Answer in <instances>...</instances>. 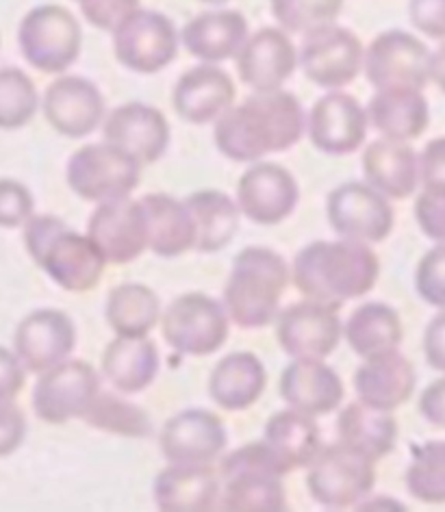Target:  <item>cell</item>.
<instances>
[{
    "label": "cell",
    "mask_w": 445,
    "mask_h": 512,
    "mask_svg": "<svg viewBox=\"0 0 445 512\" xmlns=\"http://www.w3.org/2000/svg\"><path fill=\"white\" fill-rule=\"evenodd\" d=\"M300 100L285 92H254L244 105L228 107L215 120V146L226 159L257 163L272 152L294 148L304 133Z\"/></svg>",
    "instance_id": "1"
},
{
    "label": "cell",
    "mask_w": 445,
    "mask_h": 512,
    "mask_svg": "<svg viewBox=\"0 0 445 512\" xmlns=\"http://www.w3.org/2000/svg\"><path fill=\"white\" fill-rule=\"evenodd\" d=\"M380 276V263L370 243L339 239L313 241L291 265V278L304 298L341 309L348 300L370 293Z\"/></svg>",
    "instance_id": "2"
},
{
    "label": "cell",
    "mask_w": 445,
    "mask_h": 512,
    "mask_svg": "<svg viewBox=\"0 0 445 512\" xmlns=\"http://www.w3.org/2000/svg\"><path fill=\"white\" fill-rule=\"evenodd\" d=\"M24 246L35 265L66 291H92L105 274L107 261L96 243L57 215H33L24 224Z\"/></svg>",
    "instance_id": "3"
},
{
    "label": "cell",
    "mask_w": 445,
    "mask_h": 512,
    "mask_svg": "<svg viewBox=\"0 0 445 512\" xmlns=\"http://www.w3.org/2000/svg\"><path fill=\"white\" fill-rule=\"evenodd\" d=\"M289 278V265L278 252L263 246L241 250L224 289L228 319L246 330L270 326L278 317Z\"/></svg>",
    "instance_id": "4"
},
{
    "label": "cell",
    "mask_w": 445,
    "mask_h": 512,
    "mask_svg": "<svg viewBox=\"0 0 445 512\" xmlns=\"http://www.w3.org/2000/svg\"><path fill=\"white\" fill-rule=\"evenodd\" d=\"M374 465L372 458L343 443L320 447L307 467V489L324 508H350L372 493L376 484Z\"/></svg>",
    "instance_id": "5"
},
{
    "label": "cell",
    "mask_w": 445,
    "mask_h": 512,
    "mask_svg": "<svg viewBox=\"0 0 445 512\" xmlns=\"http://www.w3.org/2000/svg\"><path fill=\"white\" fill-rule=\"evenodd\" d=\"M20 50L35 70L63 74L79 59L83 46L81 24L68 9L40 5L20 22Z\"/></svg>",
    "instance_id": "6"
},
{
    "label": "cell",
    "mask_w": 445,
    "mask_h": 512,
    "mask_svg": "<svg viewBox=\"0 0 445 512\" xmlns=\"http://www.w3.org/2000/svg\"><path fill=\"white\" fill-rule=\"evenodd\" d=\"M142 178V163L109 142L89 144L68 161L66 181L76 196L89 202L129 198Z\"/></svg>",
    "instance_id": "7"
},
{
    "label": "cell",
    "mask_w": 445,
    "mask_h": 512,
    "mask_svg": "<svg viewBox=\"0 0 445 512\" xmlns=\"http://www.w3.org/2000/svg\"><path fill=\"white\" fill-rule=\"evenodd\" d=\"M161 330L174 352L209 356L228 339V315L222 302L205 293H183L165 309Z\"/></svg>",
    "instance_id": "8"
},
{
    "label": "cell",
    "mask_w": 445,
    "mask_h": 512,
    "mask_svg": "<svg viewBox=\"0 0 445 512\" xmlns=\"http://www.w3.org/2000/svg\"><path fill=\"white\" fill-rule=\"evenodd\" d=\"M100 393L98 371L87 361H66L40 374L33 389V411L50 426H61L72 419H83Z\"/></svg>",
    "instance_id": "9"
},
{
    "label": "cell",
    "mask_w": 445,
    "mask_h": 512,
    "mask_svg": "<svg viewBox=\"0 0 445 512\" xmlns=\"http://www.w3.org/2000/svg\"><path fill=\"white\" fill-rule=\"evenodd\" d=\"M113 33V55L137 74H155L176 57L178 35L170 18L157 11L137 9Z\"/></svg>",
    "instance_id": "10"
},
{
    "label": "cell",
    "mask_w": 445,
    "mask_h": 512,
    "mask_svg": "<svg viewBox=\"0 0 445 512\" xmlns=\"http://www.w3.org/2000/svg\"><path fill=\"white\" fill-rule=\"evenodd\" d=\"M326 215L341 239L363 243L385 241L396 224L389 200L365 183H343L330 191Z\"/></svg>",
    "instance_id": "11"
},
{
    "label": "cell",
    "mask_w": 445,
    "mask_h": 512,
    "mask_svg": "<svg viewBox=\"0 0 445 512\" xmlns=\"http://www.w3.org/2000/svg\"><path fill=\"white\" fill-rule=\"evenodd\" d=\"M365 50L352 31L328 24L304 35L298 61L307 79L324 89L350 85L363 70Z\"/></svg>",
    "instance_id": "12"
},
{
    "label": "cell",
    "mask_w": 445,
    "mask_h": 512,
    "mask_svg": "<svg viewBox=\"0 0 445 512\" xmlns=\"http://www.w3.org/2000/svg\"><path fill=\"white\" fill-rule=\"evenodd\" d=\"M363 70L376 89H424L430 81V50L411 33L385 31L367 48Z\"/></svg>",
    "instance_id": "13"
},
{
    "label": "cell",
    "mask_w": 445,
    "mask_h": 512,
    "mask_svg": "<svg viewBox=\"0 0 445 512\" xmlns=\"http://www.w3.org/2000/svg\"><path fill=\"white\" fill-rule=\"evenodd\" d=\"M87 237L111 265H126L148 250V226L142 202L118 198L100 202L89 217Z\"/></svg>",
    "instance_id": "14"
},
{
    "label": "cell",
    "mask_w": 445,
    "mask_h": 512,
    "mask_svg": "<svg viewBox=\"0 0 445 512\" xmlns=\"http://www.w3.org/2000/svg\"><path fill=\"white\" fill-rule=\"evenodd\" d=\"M276 319L278 343L291 358L324 361L326 356L337 350L343 335L337 309L309 298L291 304Z\"/></svg>",
    "instance_id": "15"
},
{
    "label": "cell",
    "mask_w": 445,
    "mask_h": 512,
    "mask_svg": "<svg viewBox=\"0 0 445 512\" xmlns=\"http://www.w3.org/2000/svg\"><path fill=\"white\" fill-rule=\"evenodd\" d=\"M300 189L296 178L278 163H254L237 183V207L250 222L274 226L296 211Z\"/></svg>",
    "instance_id": "16"
},
{
    "label": "cell",
    "mask_w": 445,
    "mask_h": 512,
    "mask_svg": "<svg viewBox=\"0 0 445 512\" xmlns=\"http://www.w3.org/2000/svg\"><path fill=\"white\" fill-rule=\"evenodd\" d=\"M228 443L224 421L202 408L183 411L165 421L159 445L168 463L176 465H211Z\"/></svg>",
    "instance_id": "17"
},
{
    "label": "cell",
    "mask_w": 445,
    "mask_h": 512,
    "mask_svg": "<svg viewBox=\"0 0 445 512\" xmlns=\"http://www.w3.org/2000/svg\"><path fill=\"white\" fill-rule=\"evenodd\" d=\"M76 345L72 319L57 309L33 311L22 319L14 335V352L31 374H44L70 358Z\"/></svg>",
    "instance_id": "18"
},
{
    "label": "cell",
    "mask_w": 445,
    "mask_h": 512,
    "mask_svg": "<svg viewBox=\"0 0 445 512\" xmlns=\"http://www.w3.org/2000/svg\"><path fill=\"white\" fill-rule=\"evenodd\" d=\"M44 115L59 135L81 139L105 122V98L81 76H59L44 94Z\"/></svg>",
    "instance_id": "19"
},
{
    "label": "cell",
    "mask_w": 445,
    "mask_h": 512,
    "mask_svg": "<svg viewBox=\"0 0 445 512\" xmlns=\"http://www.w3.org/2000/svg\"><path fill=\"white\" fill-rule=\"evenodd\" d=\"M367 111L350 94L333 92L315 102L309 113L311 144L326 155H352L367 137Z\"/></svg>",
    "instance_id": "20"
},
{
    "label": "cell",
    "mask_w": 445,
    "mask_h": 512,
    "mask_svg": "<svg viewBox=\"0 0 445 512\" xmlns=\"http://www.w3.org/2000/svg\"><path fill=\"white\" fill-rule=\"evenodd\" d=\"M105 142L120 150L142 165L157 163L170 146V124L165 115L144 102H126L113 109L103 122Z\"/></svg>",
    "instance_id": "21"
},
{
    "label": "cell",
    "mask_w": 445,
    "mask_h": 512,
    "mask_svg": "<svg viewBox=\"0 0 445 512\" xmlns=\"http://www.w3.org/2000/svg\"><path fill=\"white\" fill-rule=\"evenodd\" d=\"M237 72L254 92L281 89L298 66V50L283 29H261L239 48Z\"/></svg>",
    "instance_id": "22"
},
{
    "label": "cell",
    "mask_w": 445,
    "mask_h": 512,
    "mask_svg": "<svg viewBox=\"0 0 445 512\" xmlns=\"http://www.w3.org/2000/svg\"><path fill=\"white\" fill-rule=\"evenodd\" d=\"M415 367L398 350L367 356L354 374V391L359 402L393 413L411 400L415 391Z\"/></svg>",
    "instance_id": "23"
},
{
    "label": "cell",
    "mask_w": 445,
    "mask_h": 512,
    "mask_svg": "<svg viewBox=\"0 0 445 512\" xmlns=\"http://www.w3.org/2000/svg\"><path fill=\"white\" fill-rule=\"evenodd\" d=\"M281 395L289 408L311 417L337 411L343 402V380L333 367L317 358H294L281 376Z\"/></svg>",
    "instance_id": "24"
},
{
    "label": "cell",
    "mask_w": 445,
    "mask_h": 512,
    "mask_svg": "<svg viewBox=\"0 0 445 512\" xmlns=\"http://www.w3.org/2000/svg\"><path fill=\"white\" fill-rule=\"evenodd\" d=\"M174 109L189 124H209L233 107L235 83L224 70L205 63L187 70L174 87Z\"/></svg>",
    "instance_id": "25"
},
{
    "label": "cell",
    "mask_w": 445,
    "mask_h": 512,
    "mask_svg": "<svg viewBox=\"0 0 445 512\" xmlns=\"http://www.w3.org/2000/svg\"><path fill=\"white\" fill-rule=\"evenodd\" d=\"M152 495L163 512L213 510L220 497V473L211 465L170 463L155 478Z\"/></svg>",
    "instance_id": "26"
},
{
    "label": "cell",
    "mask_w": 445,
    "mask_h": 512,
    "mask_svg": "<svg viewBox=\"0 0 445 512\" xmlns=\"http://www.w3.org/2000/svg\"><path fill=\"white\" fill-rule=\"evenodd\" d=\"M367 111V122L376 131L396 142H413L422 137L430 122L428 100L424 89L413 87H389L376 89L370 100Z\"/></svg>",
    "instance_id": "27"
},
{
    "label": "cell",
    "mask_w": 445,
    "mask_h": 512,
    "mask_svg": "<svg viewBox=\"0 0 445 512\" xmlns=\"http://www.w3.org/2000/svg\"><path fill=\"white\" fill-rule=\"evenodd\" d=\"M363 174L378 194L404 200L415 194L419 183V159L409 142L376 139L363 152Z\"/></svg>",
    "instance_id": "28"
},
{
    "label": "cell",
    "mask_w": 445,
    "mask_h": 512,
    "mask_svg": "<svg viewBox=\"0 0 445 512\" xmlns=\"http://www.w3.org/2000/svg\"><path fill=\"white\" fill-rule=\"evenodd\" d=\"M248 37V22L239 11H207L185 24L181 40L189 55L205 63L226 61L239 53Z\"/></svg>",
    "instance_id": "29"
},
{
    "label": "cell",
    "mask_w": 445,
    "mask_h": 512,
    "mask_svg": "<svg viewBox=\"0 0 445 512\" xmlns=\"http://www.w3.org/2000/svg\"><path fill=\"white\" fill-rule=\"evenodd\" d=\"M267 371L261 358L252 352H231L215 365L209 378L213 402L224 411H246L263 395Z\"/></svg>",
    "instance_id": "30"
},
{
    "label": "cell",
    "mask_w": 445,
    "mask_h": 512,
    "mask_svg": "<svg viewBox=\"0 0 445 512\" xmlns=\"http://www.w3.org/2000/svg\"><path fill=\"white\" fill-rule=\"evenodd\" d=\"M148 226V250L174 259L196 246V226L185 200L168 194H148L142 200Z\"/></svg>",
    "instance_id": "31"
},
{
    "label": "cell",
    "mask_w": 445,
    "mask_h": 512,
    "mask_svg": "<svg viewBox=\"0 0 445 512\" xmlns=\"http://www.w3.org/2000/svg\"><path fill=\"white\" fill-rule=\"evenodd\" d=\"M161 358L148 337H116L103 354V374L120 393L135 395L148 389L159 374Z\"/></svg>",
    "instance_id": "32"
},
{
    "label": "cell",
    "mask_w": 445,
    "mask_h": 512,
    "mask_svg": "<svg viewBox=\"0 0 445 512\" xmlns=\"http://www.w3.org/2000/svg\"><path fill=\"white\" fill-rule=\"evenodd\" d=\"M339 443L372 458L374 463L393 452L398 441V424L387 411L352 402L339 413L337 419Z\"/></svg>",
    "instance_id": "33"
},
{
    "label": "cell",
    "mask_w": 445,
    "mask_h": 512,
    "mask_svg": "<svg viewBox=\"0 0 445 512\" xmlns=\"http://www.w3.org/2000/svg\"><path fill=\"white\" fill-rule=\"evenodd\" d=\"M185 204L196 226L194 250L213 254L231 243L239 230L237 202L218 189H202L187 196Z\"/></svg>",
    "instance_id": "34"
},
{
    "label": "cell",
    "mask_w": 445,
    "mask_h": 512,
    "mask_svg": "<svg viewBox=\"0 0 445 512\" xmlns=\"http://www.w3.org/2000/svg\"><path fill=\"white\" fill-rule=\"evenodd\" d=\"M343 335H346L354 354L367 358L380 352L398 350L404 328L396 309L383 302H367L348 317Z\"/></svg>",
    "instance_id": "35"
},
{
    "label": "cell",
    "mask_w": 445,
    "mask_h": 512,
    "mask_svg": "<svg viewBox=\"0 0 445 512\" xmlns=\"http://www.w3.org/2000/svg\"><path fill=\"white\" fill-rule=\"evenodd\" d=\"M220 506L228 512H283L287 495L283 478L261 471H235L222 476Z\"/></svg>",
    "instance_id": "36"
},
{
    "label": "cell",
    "mask_w": 445,
    "mask_h": 512,
    "mask_svg": "<svg viewBox=\"0 0 445 512\" xmlns=\"http://www.w3.org/2000/svg\"><path fill=\"white\" fill-rule=\"evenodd\" d=\"M263 439L287 460L291 469L309 467L322 447L320 426L315 424V417L294 411V408L278 411L267 419Z\"/></svg>",
    "instance_id": "37"
},
{
    "label": "cell",
    "mask_w": 445,
    "mask_h": 512,
    "mask_svg": "<svg viewBox=\"0 0 445 512\" xmlns=\"http://www.w3.org/2000/svg\"><path fill=\"white\" fill-rule=\"evenodd\" d=\"M105 315L118 337H148L161 317L159 296L142 283L118 285L109 293Z\"/></svg>",
    "instance_id": "38"
},
{
    "label": "cell",
    "mask_w": 445,
    "mask_h": 512,
    "mask_svg": "<svg viewBox=\"0 0 445 512\" xmlns=\"http://www.w3.org/2000/svg\"><path fill=\"white\" fill-rule=\"evenodd\" d=\"M83 421L96 430L131 439H144L152 432L150 417L146 415L144 408L105 391L96 395V400L83 415Z\"/></svg>",
    "instance_id": "39"
},
{
    "label": "cell",
    "mask_w": 445,
    "mask_h": 512,
    "mask_svg": "<svg viewBox=\"0 0 445 512\" xmlns=\"http://www.w3.org/2000/svg\"><path fill=\"white\" fill-rule=\"evenodd\" d=\"M406 489L424 504H445V439L417 447L406 469Z\"/></svg>",
    "instance_id": "40"
},
{
    "label": "cell",
    "mask_w": 445,
    "mask_h": 512,
    "mask_svg": "<svg viewBox=\"0 0 445 512\" xmlns=\"http://www.w3.org/2000/svg\"><path fill=\"white\" fill-rule=\"evenodd\" d=\"M40 105L35 83L18 68H0V128L16 131L27 126Z\"/></svg>",
    "instance_id": "41"
},
{
    "label": "cell",
    "mask_w": 445,
    "mask_h": 512,
    "mask_svg": "<svg viewBox=\"0 0 445 512\" xmlns=\"http://www.w3.org/2000/svg\"><path fill=\"white\" fill-rule=\"evenodd\" d=\"M270 3L281 29L302 35L335 24L343 9V0H270Z\"/></svg>",
    "instance_id": "42"
},
{
    "label": "cell",
    "mask_w": 445,
    "mask_h": 512,
    "mask_svg": "<svg viewBox=\"0 0 445 512\" xmlns=\"http://www.w3.org/2000/svg\"><path fill=\"white\" fill-rule=\"evenodd\" d=\"M235 471H261V473H270V476L285 478L287 473H291L294 469H291L287 460L263 439L259 443H248L244 447H239V450L222 458L220 469H218L220 478Z\"/></svg>",
    "instance_id": "43"
},
{
    "label": "cell",
    "mask_w": 445,
    "mask_h": 512,
    "mask_svg": "<svg viewBox=\"0 0 445 512\" xmlns=\"http://www.w3.org/2000/svg\"><path fill=\"white\" fill-rule=\"evenodd\" d=\"M415 289L426 304L445 309V241L422 256L415 272Z\"/></svg>",
    "instance_id": "44"
},
{
    "label": "cell",
    "mask_w": 445,
    "mask_h": 512,
    "mask_svg": "<svg viewBox=\"0 0 445 512\" xmlns=\"http://www.w3.org/2000/svg\"><path fill=\"white\" fill-rule=\"evenodd\" d=\"M31 191L14 178H0V228H18L33 217Z\"/></svg>",
    "instance_id": "45"
},
{
    "label": "cell",
    "mask_w": 445,
    "mask_h": 512,
    "mask_svg": "<svg viewBox=\"0 0 445 512\" xmlns=\"http://www.w3.org/2000/svg\"><path fill=\"white\" fill-rule=\"evenodd\" d=\"M83 18L100 31H113L139 9V0H79Z\"/></svg>",
    "instance_id": "46"
},
{
    "label": "cell",
    "mask_w": 445,
    "mask_h": 512,
    "mask_svg": "<svg viewBox=\"0 0 445 512\" xmlns=\"http://www.w3.org/2000/svg\"><path fill=\"white\" fill-rule=\"evenodd\" d=\"M415 220L428 239L443 243L445 241V194L422 191V196H417L415 200Z\"/></svg>",
    "instance_id": "47"
},
{
    "label": "cell",
    "mask_w": 445,
    "mask_h": 512,
    "mask_svg": "<svg viewBox=\"0 0 445 512\" xmlns=\"http://www.w3.org/2000/svg\"><path fill=\"white\" fill-rule=\"evenodd\" d=\"M419 159V181L424 191L445 194V137L432 139Z\"/></svg>",
    "instance_id": "48"
},
{
    "label": "cell",
    "mask_w": 445,
    "mask_h": 512,
    "mask_svg": "<svg viewBox=\"0 0 445 512\" xmlns=\"http://www.w3.org/2000/svg\"><path fill=\"white\" fill-rule=\"evenodd\" d=\"M409 18L419 33L445 40V0H411Z\"/></svg>",
    "instance_id": "49"
},
{
    "label": "cell",
    "mask_w": 445,
    "mask_h": 512,
    "mask_svg": "<svg viewBox=\"0 0 445 512\" xmlns=\"http://www.w3.org/2000/svg\"><path fill=\"white\" fill-rule=\"evenodd\" d=\"M27 437V419L14 402H0V458L14 454Z\"/></svg>",
    "instance_id": "50"
},
{
    "label": "cell",
    "mask_w": 445,
    "mask_h": 512,
    "mask_svg": "<svg viewBox=\"0 0 445 512\" xmlns=\"http://www.w3.org/2000/svg\"><path fill=\"white\" fill-rule=\"evenodd\" d=\"M27 380V369L22 367L16 352L0 348V402H14Z\"/></svg>",
    "instance_id": "51"
},
{
    "label": "cell",
    "mask_w": 445,
    "mask_h": 512,
    "mask_svg": "<svg viewBox=\"0 0 445 512\" xmlns=\"http://www.w3.org/2000/svg\"><path fill=\"white\" fill-rule=\"evenodd\" d=\"M424 354L432 369L445 374V309L430 319L424 335Z\"/></svg>",
    "instance_id": "52"
},
{
    "label": "cell",
    "mask_w": 445,
    "mask_h": 512,
    "mask_svg": "<svg viewBox=\"0 0 445 512\" xmlns=\"http://www.w3.org/2000/svg\"><path fill=\"white\" fill-rule=\"evenodd\" d=\"M419 413L430 426L445 430V378L428 384L419 398Z\"/></svg>",
    "instance_id": "53"
},
{
    "label": "cell",
    "mask_w": 445,
    "mask_h": 512,
    "mask_svg": "<svg viewBox=\"0 0 445 512\" xmlns=\"http://www.w3.org/2000/svg\"><path fill=\"white\" fill-rule=\"evenodd\" d=\"M430 81L445 94V44L430 55Z\"/></svg>",
    "instance_id": "54"
},
{
    "label": "cell",
    "mask_w": 445,
    "mask_h": 512,
    "mask_svg": "<svg viewBox=\"0 0 445 512\" xmlns=\"http://www.w3.org/2000/svg\"><path fill=\"white\" fill-rule=\"evenodd\" d=\"M202 3H209V5H220V3H226V0H202Z\"/></svg>",
    "instance_id": "55"
},
{
    "label": "cell",
    "mask_w": 445,
    "mask_h": 512,
    "mask_svg": "<svg viewBox=\"0 0 445 512\" xmlns=\"http://www.w3.org/2000/svg\"><path fill=\"white\" fill-rule=\"evenodd\" d=\"M76 3H79V0H76Z\"/></svg>",
    "instance_id": "56"
}]
</instances>
